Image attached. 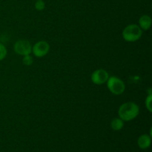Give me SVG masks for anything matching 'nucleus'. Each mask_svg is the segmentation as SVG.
Instances as JSON below:
<instances>
[{"mask_svg": "<svg viewBox=\"0 0 152 152\" xmlns=\"http://www.w3.org/2000/svg\"><path fill=\"white\" fill-rule=\"evenodd\" d=\"M13 50L17 54L21 56L29 55L32 51V45L27 39H19L15 42Z\"/></svg>", "mask_w": 152, "mask_h": 152, "instance_id": "20e7f679", "label": "nucleus"}, {"mask_svg": "<svg viewBox=\"0 0 152 152\" xmlns=\"http://www.w3.org/2000/svg\"><path fill=\"white\" fill-rule=\"evenodd\" d=\"M50 50V45L46 41H39L32 45L33 54L36 57L41 58L46 56Z\"/></svg>", "mask_w": 152, "mask_h": 152, "instance_id": "39448f33", "label": "nucleus"}, {"mask_svg": "<svg viewBox=\"0 0 152 152\" xmlns=\"http://www.w3.org/2000/svg\"><path fill=\"white\" fill-rule=\"evenodd\" d=\"M109 74H108V71H105V69H97L95 70L93 73H92L91 76V80L92 83L95 85H103L106 83L107 80L109 78Z\"/></svg>", "mask_w": 152, "mask_h": 152, "instance_id": "423d86ee", "label": "nucleus"}, {"mask_svg": "<svg viewBox=\"0 0 152 152\" xmlns=\"http://www.w3.org/2000/svg\"><path fill=\"white\" fill-rule=\"evenodd\" d=\"M106 84L109 91L114 95L123 94L126 90V85L124 82L115 76L109 77Z\"/></svg>", "mask_w": 152, "mask_h": 152, "instance_id": "7ed1b4c3", "label": "nucleus"}, {"mask_svg": "<svg viewBox=\"0 0 152 152\" xmlns=\"http://www.w3.org/2000/svg\"><path fill=\"white\" fill-rule=\"evenodd\" d=\"M7 53V50L6 47L2 43H0V61H2L6 57Z\"/></svg>", "mask_w": 152, "mask_h": 152, "instance_id": "f8f14e48", "label": "nucleus"}, {"mask_svg": "<svg viewBox=\"0 0 152 152\" xmlns=\"http://www.w3.org/2000/svg\"><path fill=\"white\" fill-rule=\"evenodd\" d=\"M33 62H34V59L31 56V54L23 56V58H22V63L24 65H26V66H30V65H32Z\"/></svg>", "mask_w": 152, "mask_h": 152, "instance_id": "9b49d317", "label": "nucleus"}, {"mask_svg": "<svg viewBox=\"0 0 152 152\" xmlns=\"http://www.w3.org/2000/svg\"><path fill=\"white\" fill-rule=\"evenodd\" d=\"M151 144V137L148 134H142L137 140V145L141 149H147Z\"/></svg>", "mask_w": 152, "mask_h": 152, "instance_id": "0eeeda50", "label": "nucleus"}, {"mask_svg": "<svg viewBox=\"0 0 152 152\" xmlns=\"http://www.w3.org/2000/svg\"><path fill=\"white\" fill-rule=\"evenodd\" d=\"M151 102H152V92H151V89L149 88V90H148V96H146V99H145V102L146 109L148 110L149 112H151L152 111Z\"/></svg>", "mask_w": 152, "mask_h": 152, "instance_id": "9d476101", "label": "nucleus"}, {"mask_svg": "<svg viewBox=\"0 0 152 152\" xmlns=\"http://www.w3.org/2000/svg\"><path fill=\"white\" fill-rule=\"evenodd\" d=\"M142 35V30L136 24L127 25L123 31V37L126 42H134L138 41Z\"/></svg>", "mask_w": 152, "mask_h": 152, "instance_id": "f03ea898", "label": "nucleus"}, {"mask_svg": "<svg viewBox=\"0 0 152 152\" xmlns=\"http://www.w3.org/2000/svg\"><path fill=\"white\" fill-rule=\"evenodd\" d=\"M111 127L114 131H120L124 127V121L120 117H116L111 120Z\"/></svg>", "mask_w": 152, "mask_h": 152, "instance_id": "1a4fd4ad", "label": "nucleus"}, {"mask_svg": "<svg viewBox=\"0 0 152 152\" xmlns=\"http://www.w3.org/2000/svg\"><path fill=\"white\" fill-rule=\"evenodd\" d=\"M35 8L39 11H42L45 8V3L43 0H37L35 2Z\"/></svg>", "mask_w": 152, "mask_h": 152, "instance_id": "ddd939ff", "label": "nucleus"}, {"mask_svg": "<svg viewBox=\"0 0 152 152\" xmlns=\"http://www.w3.org/2000/svg\"><path fill=\"white\" fill-rule=\"evenodd\" d=\"M140 114V107L134 102H126L122 104L118 110V115L124 122L132 121Z\"/></svg>", "mask_w": 152, "mask_h": 152, "instance_id": "f257e3e1", "label": "nucleus"}, {"mask_svg": "<svg viewBox=\"0 0 152 152\" xmlns=\"http://www.w3.org/2000/svg\"><path fill=\"white\" fill-rule=\"evenodd\" d=\"M152 19L148 15H142L139 19V26L142 31H148L151 28Z\"/></svg>", "mask_w": 152, "mask_h": 152, "instance_id": "6e6552de", "label": "nucleus"}]
</instances>
